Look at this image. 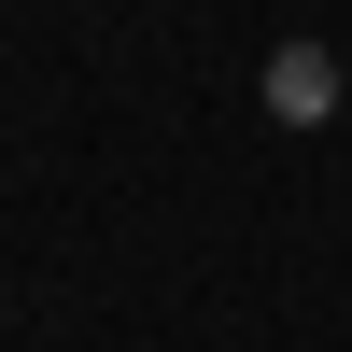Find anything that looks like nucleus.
Masks as SVG:
<instances>
[{"mask_svg":"<svg viewBox=\"0 0 352 352\" xmlns=\"http://www.w3.org/2000/svg\"><path fill=\"white\" fill-rule=\"evenodd\" d=\"M268 113H282V127L338 113V56H324V43H282V56H268Z\"/></svg>","mask_w":352,"mask_h":352,"instance_id":"1","label":"nucleus"}]
</instances>
